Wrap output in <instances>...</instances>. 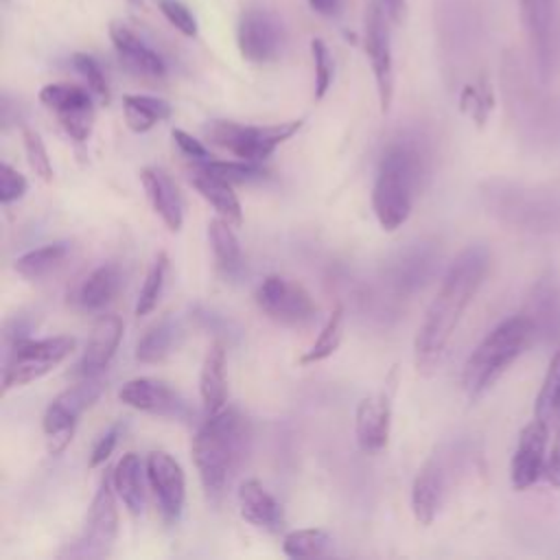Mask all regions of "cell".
<instances>
[{
  "mask_svg": "<svg viewBox=\"0 0 560 560\" xmlns=\"http://www.w3.org/2000/svg\"><path fill=\"white\" fill-rule=\"evenodd\" d=\"M72 66L83 77V81L92 90V94L96 98H101L103 103H107L109 101V85H107V79H105V72H103L101 63L88 52H74L72 55Z\"/></svg>",
  "mask_w": 560,
  "mask_h": 560,
  "instance_id": "obj_39",
  "label": "cell"
},
{
  "mask_svg": "<svg viewBox=\"0 0 560 560\" xmlns=\"http://www.w3.org/2000/svg\"><path fill=\"white\" fill-rule=\"evenodd\" d=\"M199 394L206 416L221 411L228 402V378H225V346L212 341L199 372Z\"/></svg>",
  "mask_w": 560,
  "mask_h": 560,
  "instance_id": "obj_24",
  "label": "cell"
},
{
  "mask_svg": "<svg viewBox=\"0 0 560 560\" xmlns=\"http://www.w3.org/2000/svg\"><path fill=\"white\" fill-rule=\"evenodd\" d=\"M118 398L127 407L151 413V416L177 418V420L188 418L186 400L179 396V392H175L168 383L160 378H151V376L131 378L120 387Z\"/></svg>",
  "mask_w": 560,
  "mask_h": 560,
  "instance_id": "obj_14",
  "label": "cell"
},
{
  "mask_svg": "<svg viewBox=\"0 0 560 560\" xmlns=\"http://www.w3.org/2000/svg\"><path fill=\"white\" fill-rule=\"evenodd\" d=\"M418 182L420 158L416 149L402 142L389 144L381 158L372 188V208L385 232H396L407 223Z\"/></svg>",
  "mask_w": 560,
  "mask_h": 560,
  "instance_id": "obj_3",
  "label": "cell"
},
{
  "mask_svg": "<svg viewBox=\"0 0 560 560\" xmlns=\"http://www.w3.org/2000/svg\"><path fill=\"white\" fill-rule=\"evenodd\" d=\"M122 339V319L118 315H101L92 326L83 357L77 365V376H101L112 363Z\"/></svg>",
  "mask_w": 560,
  "mask_h": 560,
  "instance_id": "obj_17",
  "label": "cell"
},
{
  "mask_svg": "<svg viewBox=\"0 0 560 560\" xmlns=\"http://www.w3.org/2000/svg\"><path fill=\"white\" fill-rule=\"evenodd\" d=\"M160 13L166 18V22L179 31L184 37H195L199 26L195 13L182 2V0H155Z\"/></svg>",
  "mask_w": 560,
  "mask_h": 560,
  "instance_id": "obj_41",
  "label": "cell"
},
{
  "mask_svg": "<svg viewBox=\"0 0 560 560\" xmlns=\"http://www.w3.org/2000/svg\"><path fill=\"white\" fill-rule=\"evenodd\" d=\"M140 182L155 214L171 232H177L184 223V206L171 175L160 166H144L140 171Z\"/></svg>",
  "mask_w": 560,
  "mask_h": 560,
  "instance_id": "obj_21",
  "label": "cell"
},
{
  "mask_svg": "<svg viewBox=\"0 0 560 560\" xmlns=\"http://www.w3.org/2000/svg\"><path fill=\"white\" fill-rule=\"evenodd\" d=\"M173 140H175V144L179 147V151H182L186 158H190V162H208V160L214 158L197 138H192V136H190L188 131H184V129H173Z\"/></svg>",
  "mask_w": 560,
  "mask_h": 560,
  "instance_id": "obj_44",
  "label": "cell"
},
{
  "mask_svg": "<svg viewBox=\"0 0 560 560\" xmlns=\"http://www.w3.org/2000/svg\"><path fill=\"white\" fill-rule=\"evenodd\" d=\"M26 188H28L26 177L11 164L2 162L0 164V203L9 206V203L22 199Z\"/></svg>",
  "mask_w": 560,
  "mask_h": 560,
  "instance_id": "obj_43",
  "label": "cell"
},
{
  "mask_svg": "<svg viewBox=\"0 0 560 560\" xmlns=\"http://www.w3.org/2000/svg\"><path fill=\"white\" fill-rule=\"evenodd\" d=\"M175 343V324L171 317H162L138 339L136 359L140 363H160L168 357Z\"/></svg>",
  "mask_w": 560,
  "mask_h": 560,
  "instance_id": "obj_30",
  "label": "cell"
},
{
  "mask_svg": "<svg viewBox=\"0 0 560 560\" xmlns=\"http://www.w3.org/2000/svg\"><path fill=\"white\" fill-rule=\"evenodd\" d=\"M166 269H168V256H166V252H158V256L153 258V262L144 276L142 289L138 293V302H136L138 317L149 315L158 306V300L162 295L164 280H166Z\"/></svg>",
  "mask_w": 560,
  "mask_h": 560,
  "instance_id": "obj_35",
  "label": "cell"
},
{
  "mask_svg": "<svg viewBox=\"0 0 560 560\" xmlns=\"http://www.w3.org/2000/svg\"><path fill=\"white\" fill-rule=\"evenodd\" d=\"M383 11L387 13V18L392 20V24H400L407 15V0H376Z\"/></svg>",
  "mask_w": 560,
  "mask_h": 560,
  "instance_id": "obj_47",
  "label": "cell"
},
{
  "mask_svg": "<svg viewBox=\"0 0 560 560\" xmlns=\"http://www.w3.org/2000/svg\"><path fill=\"white\" fill-rule=\"evenodd\" d=\"M109 39L118 59L131 72L149 79H162L166 74L164 59L144 39H140L125 22L114 20L109 24Z\"/></svg>",
  "mask_w": 560,
  "mask_h": 560,
  "instance_id": "obj_18",
  "label": "cell"
},
{
  "mask_svg": "<svg viewBox=\"0 0 560 560\" xmlns=\"http://www.w3.org/2000/svg\"><path fill=\"white\" fill-rule=\"evenodd\" d=\"M446 492V472L444 464L438 457H431L416 472L411 483V512L420 525H431L438 516V510Z\"/></svg>",
  "mask_w": 560,
  "mask_h": 560,
  "instance_id": "obj_20",
  "label": "cell"
},
{
  "mask_svg": "<svg viewBox=\"0 0 560 560\" xmlns=\"http://www.w3.org/2000/svg\"><path fill=\"white\" fill-rule=\"evenodd\" d=\"M392 400L387 392H376L359 400L354 411V435L365 453H378L389 442Z\"/></svg>",
  "mask_w": 560,
  "mask_h": 560,
  "instance_id": "obj_16",
  "label": "cell"
},
{
  "mask_svg": "<svg viewBox=\"0 0 560 560\" xmlns=\"http://www.w3.org/2000/svg\"><path fill=\"white\" fill-rule=\"evenodd\" d=\"M534 339L529 319L514 315L497 324L470 352L462 372V387L470 400H477L501 374L503 370L525 350Z\"/></svg>",
  "mask_w": 560,
  "mask_h": 560,
  "instance_id": "obj_4",
  "label": "cell"
},
{
  "mask_svg": "<svg viewBox=\"0 0 560 560\" xmlns=\"http://www.w3.org/2000/svg\"><path fill=\"white\" fill-rule=\"evenodd\" d=\"M112 483L127 508L131 516H140L144 510V483H142V462L136 453H125L114 472H112Z\"/></svg>",
  "mask_w": 560,
  "mask_h": 560,
  "instance_id": "obj_26",
  "label": "cell"
},
{
  "mask_svg": "<svg viewBox=\"0 0 560 560\" xmlns=\"http://www.w3.org/2000/svg\"><path fill=\"white\" fill-rule=\"evenodd\" d=\"M238 510L241 516L265 532L278 534L284 529L287 518L282 505L276 501V497L258 481V479H245L238 486Z\"/></svg>",
  "mask_w": 560,
  "mask_h": 560,
  "instance_id": "obj_19",
  "label": "cell"
},
{
  "mask_svg": "<svg viewBox=\"0 0 560 560\" xmlns=\"http://www.w3.org/2000/svg\"><path fill=\"white\" fill-rule=\"evenodd\" d=\"M525 317L532 324L534 337L553 339L560 335V280L545 276L536 282Z\"/></svg>",
  "mask_w": 560,
  "mask_h": 560,
  "instance_id": "obj_22",
  "label": "cell"
},
{
  "mask_svg": "<svg viewBox=\"0 0 560 560\" xmlns=\"http://www.w3.org/2000/svg\"><path fill=\"white\" fill-rule=\"evenodd\" d=\"M195 164H201L203 168H208L210 173L232 182V184H245V182H254V179H260L265 177V171L254 164V162H243V160H236V162H228V160H208V162H195Z\"/></svg>",
  "mask_w": 560,
  "mask_h": 560,
  "instance_id": "obj_38",
  "label": "cell"
},
{
  "mask_svg": "<svg viewBox=\"0 0 560 560\" xmlns=\"http://www.w3.org/2000/svg\"><path fill=\"white\" fill-rule=\"evenodd\" d=\"M311 57H313V70H315V101H322L326 96V92L332 85V77H335V63H332V55L326 46L324 39L313 37L311 39Z\"/></svg>",
  "mask_w": 560,
  "mask_h": 560,
  "instance_id": "obj_37",
  "label": "cell"
},
{
  "mask_svg": "<svg viewBox=\"0 0 560 560\" xmlns=\"http://www.w3.org/2000/svg\"><path fill=\"white\" fill-rule=\"evenodd\" d=\"M118 534V508H116V490L112 477H103L81 536L68 547V556L72 558H105L112 553Z\"/></svg>",
  "mask_w": 560,
  "mask_h": 560,
  "instance_id": "obj_11",
  "label": "cell"
},
{
  "mask_svg": "<svg viewBox=\"0 0 560 560\" xmlns=\"http://www.w3.org/2000/svg\"><path fill=\"white\" fill-rule=\"evenodd\" d=\"M22 140H24L26 160H28V166L33 168V173L39 179L50 182L52 179V164H50V158H48V151H46V144H44L39 131L31 129V127H24L22 129Z\"/></svg>",
  "mask_w": 560,
  "mask_h": 560,
  "instance_id": "obj_40",
  "label": "cell"
},
{
  "mask_svg": "<svg viewBox=\"0 0 560 560\" xmlns=\"http://www.w3.org/2000/svg\"><path fill=\"white\" fill-rule=\"evenodd\" d=\"M208 238H210V247H212L217 267L225 276H234L243 265L241 243L234 234V225L221 217H214L208 223Z\"/></svg>",
  "mask_w": 560,
  "mask_h": 560,
  "instance_id": "obj_28",
  "label": "cell"
},
{
  "mask_svg": "<svg viewBox=\"0 0 560 560\" xmlns=\"http://www.w3.org/2000/svg\"><path fill=\"white\" fill-rule=\"evenodd\" d=\"M534 416L545 422H551L560 416V346L556 348L547 365L540 392L536 396Z\"/></svg>",
  "mask_w": 560,
  "mask_h": 560,
  "instance_id": "obj_34",
  "label": "cell"
},
{
  "mask_svg": "<svg viewBox=\"0 0 560 560\" xmlns=\"http://www.w3.org/2000/svg\"><path fill=\"white\" fill-rule=\"evenodd\" d=\"M147 479L166 523H177L186 503V477L179 462L166 451L147 455Z\"/></svg>",
  "mask_w": 560,
  "mask_h": 560,
  "instance_id": "obj_13",
  "label": "cell"
},
{
  "mask_svg": "<svg viewBox=\"0 0 560 560\" xmlns=\"http://www.w3.org/2000/svg\"><path fill=\"white\" fill-rule=\"evenodd\" d=\"M122 114L133 133H144L171 116V105L164 98L149 94H125Z\"/></svg>",
  "mask_w": 560,
  "mask_h": 560,
  "instance_id": "obj_27",
  "label": "cell"
},
{
  "mask_svg": "<svg viewBox=\"0 0 560 560\" xmlns=\"http://www.w3.org/2000/svg\"><path fill=\"white\" fill-rule=\"evenodd\" d=\"M120 289V269L114 262H105L96 267L88 278L79 284L74 293V302L83 311H101L105 308Z\"/></svg>",
  "mask_w": 560,
  "mask_h": 560,
  "instance_id": "obj_25",
  "label": "cell"
},
{
  "mask_svg": "<svg viewBox=\"0 0 560 560\" xmlns=\"http://www.w3.org/2000/svg\"><path fill=\"white\" fill-rule=\"evenodd\" d=\"M118 433H120V424H114L112 429H107L98 442L94 444L92 448V455H90V468H96L101 464H105L109 459V455L114 453L116 448V442H118Z\"/></svg>",
  "mask_w": 560,
  "mask_h": 560,
  "instance_id": "obj_45",
  "label": "cell"
},
{
  "mask_svg": "<svg viewBox=\"0 0 560 560\" xmlns=\"http://www.w3.org/2000/svg\"><path fill=\"white\" fill-rule=\"evenodd\" d=\"M57 118H59V125L63 127V131L72 140L85 142L90 138V133H92V127H94V105L59 114Z\"/></svg>",
  "mask_w": 560,
  "mask_h": 560,
  "instance_id": "obj_42",
  "label": "cell"
},
{
  "mask_svg": "<svg viewBox=\"0 0 560 560\" xmlns=\"http://www.w3.org/2000/svg\"><path fill=\"white\" fill-rule=\"evenodd\" d=\"M249 429L245 416L234 407L208 416L197 429L190 453L208 497H221L241 459L245 457Z\"/></svg>",
  "mask_w": 560,
  "mask_h": 560,
  "instance_id": "obj_2",
  "label": "cell"
},
{
  "mask_svg": "<svg viewBox=\"0 0 560 560\" xmlns=\"http://www.w3.org/2000/svg\"><path fill=\"white\" fill-rule=\"evenodd\" d=\"M363 46L376 83L381 112L387 114L394 98V55H392V20L376 0H368Z\"/></svg>",
  "mask_w": 560,
  "mask_h": 560,
  "instance_id": "obj_12",
  "label": "cell"
},
{
  "mask_svg": "<svg viewBox=\"0 0 560 560\" xmlns=\"http://www.w3.org/2000/svg\"><path fill=\"white\" fill-rule=\"evenodd\" d=\"M103 389L105 383L101 376H85L52 398L42 418L46 448L50 455H59L66 451L81 413L94 405Z\"/></svg>",
  "mask_w": 560,
  "mask_h": 560,
  "instance_id": "obj_7",
  "label": "cell"
},
{
  "mask_svg": "<svg viewBox=\"0 0 560 560\" xmlns=\"http://www.w3.org/2000/svg\"><path fill=\"white\" fill-rule=\"evenodd\" d=\"M39 101H42V105H46L57 116L94 105L92 103V90L74 85V83H46L39 90Z\"/></svg>",
  "mask_w": 560,
  "mask_h": 560,
  "instance_id": "obj_32",
  "label": "cell"
},
{
  "mask_svg": "<svg viewBox=\"0 0 560 560\" xmlns=\"http://www.w3.org/2000/svg\"><path fill=\"white\" fill-rule=\"evenodd\" d=\"M308 7L319 15H337L341 9V0H308Z\"/></svg>",
  "mask_w": 560,
  "mask_h": 560,
  "instance_id": "obj_48",
  "label": "cell"
},
{
  "mask_svg": "<svg viewBox=\"0 0 560 560\" xmlns=\"http://www.w3.org/2000/svg\"><path fill=\"white\" fill-rule=\"evenodd\" d=\"M488 265L490 254L486 245H470L451 262L413 339V361L418 372L427 374L440 363L464 311L488 273Z\"/></svg>",
  "mask_w": 560,
  "mask_h": 560,
  "instance_id": "obj_1",
  "label": "cell"
},
{
  "mask_svg": "<svg viewBox=\"0 0 560 560\" xmlns=\"http://www.w3.org/2000/svg\"><path fill=\"white\" fill-rule=\"evenodd\" d=\"M521 22L542 81H549L560 61V2L518 0Z\"/></svg>",
  "mask_w": 560,
  "mask_h": 560,
  "instance_id": "obj_8",
  "label": "cell"
},
{
  "mask_svg": "<svg viewBox=\"0 0 560 560\" xmlns=\"http://www.w3.org/2000/svg\"><path fill=\"white\" fill-rule=\"evenodd\" d=\"M77 341L68 335L44 339H15L2 374V394L39 381L74 352Z\"/></svg>",
  "mask_w": 560,
  "mask_h": 560,
  "instance_id": "obj_6",
  "label": "cell"
},
{
  "mask_svg": "<svg viewBox=\"0 0 560 560\" xmlns=\"http://www.w3.org/2000/svg\"><path fill=\"white\" fill-rule=\"evenodd\" d=\"M282 20L260 2L243 7L236 22V46L249 63H273L284 50Z\"/></svg>",
  "mask_w": 560,
  "mask_h": 560,
  "instance_id": "obj_9",
  "label": "cell"
},
{
  "mask_svg": "<svg viewBox=\"0 0 560 560\" xmlns=\"http://www.w3.org/2000/svg\"><path fill=\"white\" fill-rule=\"evenodd\" d=\"M494 105V96H492V88L486 79H479L477 83H468L464 85L462 94H459V109L477 125L483 127L490 112Z\"/></svg>",
  "mask_w": 560,
  "mask_h": 560,
  "instance_id": "obj_36",
  "label": "cell"
},
{
  "mask_svg": "<svg viewBox=\"0 0 560 560\" xmlns=\"http://www.w3.org/2000/svg\"><path fill=\"white\" fill-rule=\"evenodd\" d=\"M254 300L269 319L282 326L302 328L317 317V304L311 293L300 282L278 273L262 278Z\"/></svg>",
  "mask_w": 560,
  "mask_h": 560,
  "instance_id": "obj_10",
  "label": "cell"
},
{
  "mask_svg": "<svg viewBox=\"0 0 560 560\" xmlns=\"http://www.w3.org/2000/svg\"><path fill=\"white\" fill-rule=\"evenodd\" d=\"M188 179L195 186V190L214 208V212L221 219L230 221L234 228H238L243 223V208L232 188V182L210 173L208 168H203L201 164H195V162H192Z\"/></svg>",
  "mask_w": 560,
  "mask_h": 560,
  "instance_id": "obj_23",
  "label": "cell"
},
{
  "mask_svg": "<svg viewBox=\"0 0 560 560\" xmlns=\"http://www.w3.org/2000/svg\"><path fill=\"white\" fill-rule=\"evenodd\" d=\"M547 438L549 422L536 416L521 429L518 444L510 464V479L514 490H527L542 477L547 459Z\"/></svg>",
  "mask_w": 560,
  "mask_h": 560,
  "instance_id": "obj_15",
  "label": "cell"
},
{
  "mask_svg": "<svg viewBox=\"0 0 560 560\" xmlns=\"http://www.w3.org/2000/svg\"><path fill=\"white\" fill-rule=\"evenodd\" d=\"M304 118L276 122V125H243L234 120H212L206 127V136L212 144L228 151L236 160L260 164L265 162L282 142L298 133Z\"/></svg>",
  "mask_w": 560,
  "mask_h": 560,
  "instance_id": "obj_5",
  "label": "cell"
},
{
  "mask_svg": "<svg viewBox=\"0 0 560 560\" xmlns=\"http://www.w3.org/2000/svg\"><path fill=\"white\" fill-rule=\"evenodd\" d=\"M70 243L66 241H55V243H46L42 247L28 249L22 256L15 258V271L26 278V280H39L44 276H48L50 271H55L63 258L68 256Z\"/></svg>",
  "mask_w": 560,
  "mask_h": 560,
  "instance_id": "obj_29",
  "label": "cell"
},
{
  "mask_svg": "<svg viewBox=\"0 0 560 560\" xmlns=\"http://www.w3.org/2000/svg\"><path fill=\"white\" fill-rule=\"evenodd\" d=\"M2 2H9V0H2Z\"/></svg>",
  "mask_w": 560,
  "mask_h": 560,
  "instance_id": "obj_49",
  "label": "cell"
},
{
  "mask_svg": "<svg viewBox=\"0 0 560 560\" xmlns=\"http://www.w3.org/2000/svg\"><path fill=\"white\" fill-rule=\"evenodd\" d=\"M330 534L319 527L293 529L282 538V551L289 558H322L330 551Z\"/></svg>",
  "mask_w": 560,
  "mask_h": 560,
  "instance_id": "obj_33",
  "label": "cell"
},
{
  "mask_svg": "<svg viewBox=\"0 0 560 560\" xmlns=\"http://www.w3.org/2000/svg\"><path fill=\"white\" fill-rule=\"evenodd\" d=\"M542 477L547 483H551L553 488H560V433L553 440V446L545 459V470Z\"/></svg>",
  "mask_w": 560,
  "mask_h": 560,
  "instance_id": "obj_46",
  "label": "cell"
},
{
  "mask_svg": "<svg viewBox=\"0 0 560 560\" xmlns=\"http://www.w3.org/2000/svg\"><path fill=\"white\" fill-rule=\"evenodd\" d=\"M343 319H346V311L343 304H335L326 324L322 326L317 339L313 341V346L300 357L302 365H311V363H319L324 359H328L341 343L343 337Z\"/></svg>",
  "mask_w": 560,
  "mask_h": 560,
  "instance_id": "obj_31",
  "label": "cell"
}]
</instances>
